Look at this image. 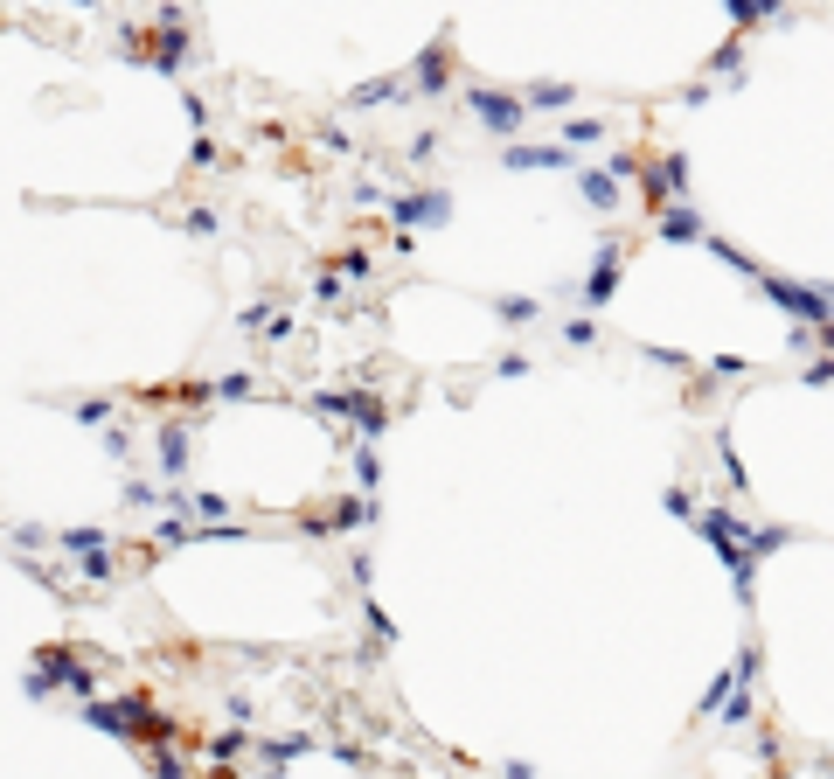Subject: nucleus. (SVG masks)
Segmentation results:
<instances>
[{
    "mask_svg": "<svg viewBox=\"0 0 834 779\" xmlns=\"http://www.w3.org/2000/svg\"><path fill=\"white\" fill-rule=\"evenodd\" d=\"M362 620H369V633H376V640H397V620H390L383 606H362Z\"/></svg>",
    "mask_w": 834,
    "mask_h": 779,
    "instance_id": "24",
    "label": "nucleus"
},
{
    "mask_svg": "<svg viewBox=\"0 0 834 779\" xmlns=\"http://www.w3.org/2000/svg\"><path fill=\"white\" fill-rule=\"evenodd\" d=\"M640 188H647V202H654V216H661V209H675V195H689V160H682V154L654 160V167L640 174Z\"/></svg>",
    "mask_w": 834,
    "mask_h": 779,
    "instance_id": "5",
    "label": "nucleus"
},
{
    "mask_svg": "<svg viewBox=\"0 0 834 779\" xmlns=\"http://www.w3.org/2000/svg\"><path fill=\"white\" fill-rule=\"evenodd\" d=\"M508 779H529V773H522V766H508Z\"/></svg>",
    "mask_w": 834,
    "mask_h": 779,
    "instance_id": "35",
    "label": "nucleus"
},
{
    "mask_svg": "<svg viewBox=\"0 0 834 779\" xmlns=\"http://www.w3.org/2000/svg\"><path fill=\"white\" fill-rule=\"evenodd\" d=\"M216 397H251V376H223V383H209Z\"/></svg>",
    "mask_w": 834,
    "mask_h": 779,
    "instance_id": "31",
    "label": "nucleus"
},
{
    "mask_svg": "<svg viewBox=\"0 0 834 779\" xmlns=\"http://www.w3.org/2000/svg\"><path fill=\"white\" fill-rule=\"evenodd\" d=\"M195 536H202V529H195L188 515H167V522H160V543H195Z\"/></svg>",
    "mask_w": 834,
    "mask_h": 779,
    "instance_id": "22",
    "label": "nucleus"
},
{
    "mask_svg": "<svg viewBox=\"0 0 834 779\" xmlns=\"http://www.w3.org/2000/svg\"><path fill=\"white\" fill-rule=\"evenodd\" d=\"M153 779H181V759H174V752H160V759H153Z\"/></svg>",
    "mask_w": 834,
    "mask_h": 779,
    "instance_id": "33",
    "label": "nucleus"
},
{
    "mask_svg": "<svg viewBox=\"0 0 834 779\" xmlns=\"http://www.w3.org/2000/svg\"><path fill=\"white\" fill-rule=\"evenodd\" d=\"M494 313H501L508 327H536V320H543V307H536V300H522V293H501V300H494Z\"/></svg>",
    "mask_w": 834,
    "mask_h": 779,
    "instance_id": "13",
    "label": "nucleus"
},
{
    "mask_svg": "<svg viewBox=\"0 0 834 779\" xmlns=\"http://www.w3.org/2000/svg\"><path fill=\"white\" fill-rule=\"evenodd\" d=\"M619 272H626V244H619V237H605V244H598V258H591V272H584V286H577V300L605 307V300L619 293Z\"/></svg>",
    "mask_w": 834,
    "mask_h": 779,
    "instance_id": "3",
    "label": "nucleus"
},
{
    "mask_svg": "<svg viewBox=\"0 0 834 779\" xmlns=\"http://www.w3.org/2000/svg\"><path fill=\"white\" fill-rule=\"evenodd\" d=\"M654 223H661V237H675V244H689V237H709V223H702V209H689V202H675V209H661Z\"/></svg>",
    "mask_w": 834,
    "mask_h": 779,
    "instance_id": "10",
    "label": "nucleus"
},
{
    "mask_svg": "<svg viewBox=\"0 0 834 779\" xmlns=\"http://www.w3.org/2000/svg\"><path fill=\"white\" fill-rule=\"evenodd\" d=\"M244 745H251V731H216V738H209V759H237Z\"/></svg>",
    "mask_w": 834,
    "mask_h": 779,
    "instance_id": "20",
    "label": "nucleus"
},
{
    "mask_svg": "<svg viewBox=\"0 0 834 779\" xmlns=\"http://www.w3.org/2000/svg\"><path fill=\"white\" fill-rule=\"evenodd\" d=\"M807 383H834V362H807Z\"/></svg>",
    "mask_w": 834,
    "mask_h": 779,
    "instance_id": "34",
    "label": "nucleus"
},
{
    "mask_svg": "<svg viewBox=\"0 0 834 779\" xmlns=\"http://www.w3.org/2000/svg\"><path fill=\"white\" fill-rule=\"evenodd\" d=\"M77 418H84V425H105V418H112V404H105V397H84V404H77Z\"/></svg>",
    "mask_w": 834,
    "mask_h": 779,
    "instance_id": "27",
    "label": "nucleus"
},
{
    "mask_svg": "<svg viewBox=\"0 0 834 779\" xmlns=\"http://www.w3.org/2000/svg\"><path fill=\"white\" fill-rule=\"evenodd\" d=\"M313 418L341 425V418H348V390H320V397H313Z\"/></svg>",
    "mask_w": 834,
    "mask_h": 779,
    "instance_id": "18",
    "label": "nucleus"
},
{
    "mask_svg": "<svg viewBox=\"0 0 834 779\" xmlns=\"http://www.w3.org/2000/svg\"><path fill=\"white\" fill-rule=\"evenodd\" d=\"M188 508H195V515H209V522H216V529H223V515H230V501H223V494H195V501H188Z\"/></svg>",
    "mask_w": 834,
    "mask_h": 779,
    "instance_id": "23",
    "label": "nucleus"
},
{
    "mask_svg": "<svg viewBox=\"0 0 834 779\" xmlns=\"http://www.w3.org/2000/svg\"><path fill=\"white\" fill-rule=\"evenodd\" d=\"M299 752H306V738H278V745H265V759H272V766H278V759H299Z\"/></svg>",
    "mask_w": 834,
    "mask_h": 779,
    "instance_id": "29",
    "label": "nucleus"
},
{
    "mask_svg": "<svg viewBox=\"0 0 834 779\" xmlns=\"http://www.w3.org/2000/svg\"><path fill=\"white\" fill-rule=\"evenodd\" d=\"M563 341H570V348H584V341H598V327H591V320H570V327H563Z\"/></svg>",
    "mask_w": 834,
    "mask_h": 779,
    "instance_id": "30",
    "label": "nucleus"
},
{
    "mask_svg": "<svg viewBox=\"0 0 834 779\" xmlns=\"http://www.w3.org/2000/svg\"><path fill=\"white\" fill-rule=\"evenodd\" d=\"M404 91H411V77H376V84H355V105H390Z\"/></svg>",
    "mask_w": 834,
    "mask_h": 779,
    "instance_id": "12",
    "label": "nucleus"
},
{
    "mask_svg": "<svg viewBox=\"0 0 834 779\" xmlns=\"http://www.w3.org/2000/svg\"><path fill=\"white\" fill-rule=\"evenodd\" d=\"M348 425H355V432H362V446H369V439L390 425V404H383L376 390H348Z\"/></svg>",
    "mask_w": 834,
    "mask_h": 779,
    "instance_id": "6",
    "label": "nucleus"
},
{
    "mask_svg": "<svg viewBox=\"0 0 834 779\" xmlns=\"http://www.w3.org/2000/svg\"><path fill=\"white\" fill-rule=\"evenodd\" d=\"M369 522H376V501L355 494V501H341V508L327 515V536H334V529H369Z\"/></svg>",
    "mask_w": 834,
    "mask_h": 779,
    "instance_id": "11",
    "label": "nucleus"
},
{
    "mask_svg": "<svg viewBox=\"0 0 834 779\" xmlns=\"http://www.w3.org/2000/svg\"><path fill=\"white\" fill-rule=\"evenodd\" d=\"M160 473H167V480H181V473H188V425H181V418H167V425H160Z\"/></svg>",
    "mask_w": 834,
    "mask_h": 779,
    "instance_id": "9",
    "label": "nucleus"
},
{
    "mask_svg": "<svg viewBox=\"0 0 834 779\" xmlns=\"http://www.w3.org/2000/svg\"><path fill=\"white\" fill-rule=\"evenodd\" d=\"M466 112L494 133H522L529 126V98H508V91H487V84H466Z\"/></svg>",
    "mask_w": 834,
    "mask_h": 779,
    "instance_id": "1",
    "label": "nucleus"
},
{
    "mask_svg": "<svg viewBox=\"0 0 834 779\" xmlns=\"http://www.w3.org/2000/svg\"><path fill=\"white\" fill-rule=\"evenodd\" d=\"M508 167H563V147H508Z\"/></svg>",
    "mask_w": 834,
    "mask_h": 779,
    "instance_id": "15",
    "label": "nucleus"
},
{
    "mask_svg": "<svg viewBox=\"0 0 834 779\" xmlns=\"http://www.w3.org/2000/svg\"><path fill=\"white\" fill-rule=\"evenodd\" d=\"M577 195L591 209H619V174L612 167H577Z\"/></svg>",
    "mask_w": 834,
    "mask_h": 779,
    "instance_id": "8",
    "label": "nucleus"
},
{
    "mask_svg": "<svg viewBox=\"0 0 834 779\" xmlns=\"http://www.w3.org/2000/svg\"><path fill=\"white\" fill-rule=\"evenodd\" d=\"M63 550L77 557V571H84L91 585L112 578V536H105V529H63Z\"/></svg>",
    "mask_w": 834,
    "mask_h": 779,
    "instance_id": "4",
    "label": "nucleus"
},
{
    "mask_svg": "<svg viewBox=\"0 0 834 779\" xmlns=\"http://www.w3.org/2000/svg\"><path fill=\"white\" fill-rule=\"evenodd\" d=\"M313 293H320V307H341V300H348V279H341V272H320Z\"/></svg>",
    "mask_w": 834,
    "mask_h": 779,
    "instance_id": "19",
    "label": "nucleus"
},
{
    "mask_svg": "<svg viewBox=\"0 0 834 779\" xmlns=\"http://www.w3.org/2000/svg\"><path fill=\"white\" fill-rule=\"evenodd\" d=\"M334 272H341V279H369V251H362V244H355V251H341V258H334Z\"/></svg>",
    "mask_w": 834,
    "mask_h": 779,
    "instance_id": "21",
    "label": "nucleus"
},
{
    "mask_svg": "<svg viewBox=\"0 0 834 779\" xmlns=\"http://www.w3.org/2000/svg\"><path fill=\"white\" fill-rule=\"evenodd\" d=\"M605 140V119H563V154L570 147H598Z\"/></svg>",
    "mask_w": 834,
    "mask_h": 779,
    "instance_id": "14",
    "label": "nucleus"
},
{
    "mask_svg": "<svg viewBox=\"0 0 834 779\" xmlns=\"http://www.w3.org/2000/svg\"><path fill=\"white\" fill-rule=\"evenodd\" d=\"M133 508H160V487L153 480H133Z\"/></svg>",
    "mask_w": 834,
    "mask_h": 779,
    "instance_id": "32",
    "label": "nucleus"
},
{
    "mask_svg": "<svg viewBox=\"0 0 834 779\" xmlns=\"http://www.w3.org/2000/svg\"><path fill=\"white\" fill-rule=\"evenodd\" d=\"M445 77H452V49H445V35H438V42H431V49L417 56L411 91H424V98H431V91H445Z\"/></svg>",
    "mask_w": 834,
    "mask_h": 779,
    "instance_id": "7",
    "label": "nucleus"
},
{
    "mask_svg": "<svg viewBox=\"0 0 834 779\" xmlns=\"http://www.w3.org/2000/svg\"><path fill=\"white\" fill-rule=\"evenodd\" d=\"M390 216H397L404 237H411V230H438V223H452V195H445V188H411V195L390 202Z\"/></svg>",
    "mask_w": 834,
    "mask_h": 779,
    "instance_id": "2",
    "label": "nucleus"
},
{
    "mask_svg": "<svg viewBox=\"0 0 834 779\" xmlns=\"http://www.w3.org/2000/svg\"><path fill=\"white\" fill-rule=\"evenodd\" d=\"M723 724H751V682L730 696V710H723Z\"/></svg>",
    "mask_w": 834,
    "mask_h": 779,
    "instance_id": "26",
    "label": "nucleus"
},
{
    "mask_svg": "<svg viewBox=\"0 0 834 779\" xmlns=\"http://www.w3.org/2000/svg\"><path fill=\"white\" fill-rule=\"evenodd\" d=\"M355 480H362V487H376V453H369V446H355Z\"/></svg>",
    "mask_w": 834,
    "mask_h": 779,
    "instance_id": "28",
    "label": "nucleus"
},
{
    "mask_svg": "<svg viewBox=\"0 0 834 779\" xmlns=\"http://www.w3.org/2000/svg\"><path fill=\"white\" fill-rule=\"evenodd\" d=\"M737 70H744V63H737V42H723V49H716V77L737 84Z\"/></svg>",
    "mask_w": 834,
    "mask_h": 779,
    "instance_id": "25",
    "label": "nucleus"
},
{
    "mask_svg": "<svg viewBox=\"0 0 834 779\" xmlns=\"http://www.w3.org/2000/svg\"><path fill=\"white\" fill-rule=\"evenodd\" d=\"M570 98H577V91H570L563 77H536V84H529V105H570Z\"/></svg>",
    "mask_w": 834,
    "mask_h": 779,
    "instance_id": "16",
    "label": "nucleus"
},
{
    "mask_svg": "<svg viewBox=\"0 0 834 779\" xmlns=\"http://www.w3.org/2000/svg\"><path fill=\"white\" fill-rule=\"evenodd\" d=\"M779 14V0H730V21L737 28H751V21H772Z\"/></svg>",
    "mask_w": 834,
    "mask_h": 779,
    "instance_id": "17",
    "label": "nucleus"
}]
</instances>
